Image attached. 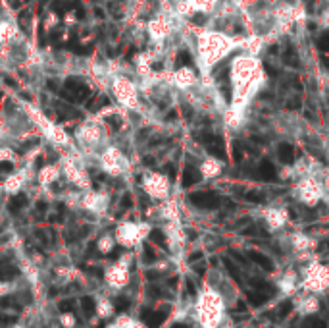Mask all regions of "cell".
I'll list each match as a JSON object with an SVG mask.
<instances>
[{"mask_svg": "<svg viewBox=\"0 0 329 328\" xmlns=\"http://www.w3.org/2000/svg\"><path fill=\"white\" fill-rule=\"evenodd\" d=\"M202 143L206 145V149L208 153L216 157V159H219V161H227V153H225V145H223V141H221V137H218V135H212V134H204L201 135Z\"/></svg>", "mask_w": 329, "mask_h": 328, "instance_id": "obj_1", "label": "cell"}, {"mask_svg": "<svg viewBox=\"0 0 329 328\" xmlns=\"http://www.w3.org/2000/svg\"><path fill=\"white\" fill-rule=\"evenodd\" d=\"M189 201L195 207L201 209H218L219 207V197L214 191H197V193L189 195Z\"/></svg>", "mask_w": 329, "mask_h": 328, "instance_id": "obj_2", "label": "cell"}, {"mask_svg": "<svg viewBox=\"0 0 329 328\" xmlns=\"http://www.w3.org/2000/svg\"><path fill=\"white\" fill-rule=\"evenodd\" d=\"M66 89L70 91L73 97H75V103H83L85 99H89V95H91V89L87 87L85 83H81V81H75L73 77L66 81Z\"/></svg>", "mask_w": 329, "mask_h": 328, "instance_id": "obj_3", "label": "cell"}, {"mask_svg": "<svg viewBox=\"0 0 329 328\" xmlns=\"http://www.w3.org/2000/svg\"><path fill=\"white\" fill-rule=\"evenodd\" d=\"M168 307L166 309H162V311H148V309H144L143 311V321L146 323V327L148 328H158L164 321H166V317H168Z\"/></svg>", "mask_w": 329, "mask_h": 328, "instance_id": "obj_4", "label": "cell"}, {"mask_svg": "<svg viewBox=\"0 0 329 328\" xmlns=\"http://www.w3.org/2000/svg\"><path fill=\"white\" fill-rule=\"evenodd\" d=\"M258 178L264 179V181H275L277 179V170H275V166H273V163H270V161H262L260 163V166H258Z\"/></svg>", "mask_w": 329, "mask_h": 328, "instance_id": "obj_5", "label": "cell"}, {"mask_svg": "<svg viewBox=\"0 0 329 328\" xmlns=\"http://www.w3.org/2000/svg\"><path fill=\"white\" fill-rule=\"evenodd\" d=\"M202 179V174L195 168V166H187L183 172V187H193L195 183H199Z\"/></svg>", "mask_w": 329, "mask_h": 328, "instance_id": "obj_6", "label": "cell"}, {"mask_svg": "<svg viewBox=\"0 0 329 328\" xmlns=\"http://www.w3.org/2000/svg\"><path fill=\"white\" fill-rule=\"evenodd\" d=\"M277 157H279L281 163L293 164L295 163V149H293V145H291V143H279V147H277Z\"/></svg>", "mask_w": 329, "mask_h": 328, "instance_id": "obj_7", "label": "cell"}, {"mask_svg": "<svg viewBox=\"0 0 329 328\" xmlns=\"http://www.w3.org/2000/svg\"><path fill=\"white\" fill-rule=\"evenodd\" d=\"M15 276H17V269L14 265H10L8 261H0V282L14 280Z\"/></svg>", "mask_w": 329, "mask_h": 328, "instance_id": "obj_8", "label": "cell"}, {"mask_svg": "<svg viewBox=\"0 0 329 328\" xmlns=\"http://www.w3.org/2000/svg\"><path fill=\"white\" fill-rule=\"evenodd\" d=\"M248 257L256 263V265H260L264 270H272L273 269V263L270 261V257H266V255H262V253H258V251H250L248 253Z\"/></svg>", "mask_w": 329, "mask_h": 328, "instance_id": "obj_9", "label": "cell"}, {"mask_svg": "<svg viewBox=\"0 0 329 328\" xmlns=\"http://www.w3.org/2000/svg\"><path fill=\"white\" fill-rule=\"evenodd\" d=\"M283 62H285L287 66H291V68H299V66H301V60H299V56H297V52H295L293 46H289V48L285 50Z\"/></svg>", "mask_w": 329, "mask_h": 328, "instance_id": "obj_10", "label": "cell"}, {"mask_svg": "<svg viewBox=\"0 0 329 328\" xmlns=\"http://www.w3.org/2000/svg\"><path fill=\"white\" fill-rule=\"evenodd\" d=\"M25 205H27V197H25V195H17V197H14V199L10 201V212L15 214V212H19V210L23 209Z\"/></svg>", "mask_w": 329, "mask_h": 328, "instance_id": "obj_11", "label": "cell"}, {"mask_svg": "<svg viewBox=\"0 0 329 328\" xmlns=\"http://www.w3.org/2000/svg\"><path fill=\"white\" fill-rule=\"evenodd\" d=\"M81 307H83V311H85L87 317H93L95 309H97V303H95V299L91 298V296H83V298H81Z\"/></svg>", "mask_w": 329, "mask_h": 328, "instance_id": "obj_12", "label": "cell"}, {"mask_svg": "<svg viewBox=\"0 0 329 328\" xmlns=\"http://www.w3.org/2000/svg\"><path fill=\"white\" fill-rule=\"evenodd\" d=\"M191 64H193L191 54H189L187 50H179V52H177V58H175V66H177V68H183V66H191Z\"/></svg>", "mask_w": 329, "mask_h": 328, "instance_id": "obj_13", "label": "cell"}, {"mask_svg": "<svg viewBox=\"0 0 329 328\" xmlns=\"http://www.w3.org/2000/svg\"><path fill=\"white\" fill-rule=\"evenodd\" d=\"M268 296H264V294H262V292H256V290H254V292H250V294H248V301H250V303H252V305H262V303H266V301H268Z\"/></svg>", "mask_w": 329, "mask_h": 328, "instance_id": "obj_14", "label": "cell"}, {"mask_svg": "<svg viewBox=\"0 0 329 328\" xmlns=\"http://www.w3.org/2000/svg\"><path fill=\"white\" fill-rule=\"evenodd\" d=\"M223 265H225V269H227V272L233 276V280H237V282L241 284V272H239V269L229 261V259H223Z\"/></svg>", "mask_w": 329, "mask_h": 328, "instance_id": "obj_15", "label": "cell"}, {"mask_svg": "<svg viewBox=\"0 0 329 328\" xmlns=\"http://www.w3.org/2000/svg\"><path fill=\"white\" fill-rule=\"evenodd\" d=\"M114 307L117 313H121V311H127L129 309V299L123 298V296H119V298L114 299Z\"/></svg>", "mask_w": 329, "mask_h": 328, "instance_id": "obj_16", "label": "cell"}, {"mask_svg": "<svg viewBox=\"0 0 329 328\" xmlns=\"http://www.w3.org/2000/svg\"><path fill=\"white\" fill-rule=\"evenodd\" d=\"M318 46H320V50L329 52V31H326V33H322V35H320V39H318Z\"/></svg>", "mask_w": 329, "mask_h": 328, "instance_id": "obj_17", "label": "cell"}, {"mask_svg": "<svg viewBox=\"0 0 329 328\" xmlns=\"http://www.w3.org/2000/svg\"><path fill=\"white\" fill-rule=\"evenodd\" d=\"M150 239L158 243V245H162V247H166V238H164V234L160 232V230H152L150 232Z\"/></svg>", "mask_w": 329, "mask_h": 328, "instance_id": "obj_18", "label": "cell"}, {"mask_svg": "<svg viewBox=\"0 0 329 328\" xmlns=\"http://www.w3.org/2000/svg\"><path fill=\"white\" fill-rule=\"evenodd\" d=\"M246 199L252 201V203H264V195L260 193V191H248V193H246Z\"/></svg>", "mask_w": 329, "mask_h": 328, "instance_id": "obj_19", "label": "cell"}, {"mask_svg": "<svg viewBox=\"0 0 329 328\" xmlns=\"http://www.w3.org/2000/svg\"><path fill=\"white\" fill-rule=\"evenodd\" d=\"M291 307H293L291 303H283V305H281V307L277 309V313H275V317H277V319H283L285 315H289V311H291Z\"/></svg>", "mask_w": 329, "mask_h": 328, "instance_id": "obj_20", "label": "cell"}, {"mask_svg": "<svg viewBox=\"0 0 329 328\" xmlns=\"http://www.w3.org/2000/svg\"><path fill=\"white\" fill-rule=\"evenodd\" d=\"M154 259H156V253L152 251V247L150 245H144V261L146 263H152Z\"/></svg>", "mask_w": 329, "mask_h": 328, "instance_id": "obj_21", "label": "cell"}, {"mask_svg": "<svg viewBox=\"0 0 329 328\" xmlns=\"http://www.w3.org/2000/svg\"><path fill=\"white\" fill-rule=\"evenodd\" d=\"M73 52H77V54H83V56H85V54H89V52H91V50H93V46L91 45H87V46H73L72 48Z\"/></svg>", "mask_w": 329, "mask_h": 328, "instance_id": "obj_22", "label": "cell"}, {"mask_svg": "<svg viewBox=\"0 0 329 328\" xmlns=\"http://www.w3.org/2000/svg\"><path fill=\"white\" fill-rule=\"evenodd\" d=\"M285 106L289 108V110H297V108H301V97H295V99H291V101H289Z\"/></svg>", "mask_w": 329, "mask_h": 328, "instance_id": "obj_23", "label": "cell"}, {"mask_svg": "<svg viewBox=\"0 0 329 328\" xmlns=\"http://www.w3.org/2000/svg\"><path fill=\"white\" fill-rule=\"evenodd\" d=\"M12 170H14V164L12 163H6V161L0 163V172H12Z\"/></svg>", "mask_w": 329, "mask_h": 328, "instance_id": "obj_24", "label": "cell"}, {"mask_svg": "<svg viewBox=\"0 0 329 328\" xmlns=\"http://www.w3.org/2000/svg\"><path fill=\"white\" fill-rule=\"evenodd\" d=\"M60 311H62V313L72 311V301H62V303H60Z\"/></svg>", "mask_w": 329, "mask_h": 328, "instance_id": "obj_25", "label": "cell"}, {"mask_svg": "<svg viewBox=\"0 0 329 328\" xmlns=\"http://www.w3.org/2000/svg\"><path fill=\"white\" fill-rule=\"evenodd\" d=\"M131 205H133V203H131V195L125 193L123 195V199H121V207H123V209H129Z\"/></svg>", "mask_w": 329, "mask_h": 328, "instance_id": "obj_26", "label": "cell"}, {"mask_svg": "<svg viewBox=\"0 0 329 328\" xmlns=\"http://www.w3.org/2000/svg\"><path fill=\"white\" fill-rule=\"evenodd\" d=\"M164 170H166V174H168V176H170V179H173V178H175V168H173V164H168V166H166V168H164Z\"/></svg>", "mask_w": 329, "mask_h": 328, "instance_id": "obj_27", "label": "cell"}, {"mask_svg": "<svg viewBox=\"0 0 329 328\" xmlns=\"http://www.w3.org/2000/svg\"><path fill=\"white\" fill-rule=\"evenodd\" d=\"M243 159V153H241V149H239V143H235V161L239 163Z\"/></svg>", "mask_w": 329, "mask_h": 328, "instance_id": "obj_28", "label": "cell"}, {"mask_svg": "<svg viewBox=\"0 0 329 328\" xmlns=\"http://www.w3.org/2000/svg\"><path fill=\"white\" fill-rule=\"evenodd\" d=\"M187 292H189L191 296H195V292H197V290H195V284L191 282V280H187Z\"/></svg>", "mask_w": 329, "mask_h": 328, "instance_id": "obj_29", "label": "cell"}, {"mask_svg": "<svg viewBox=\"0 0 329 328\" xmlns=\"http://www.w3.org/2000/svg\"><path fill=\"white\" fill-rule=\"evenodd\" d=\"M46 87H48L50 91H58V83L56 81H52V79H48V81H46Z\"/></svg>", "mask_w": 329, "mask_h": 328, "instance_id": "obj_30", "label": "cell"}, {"mask_svg": "<svg viewBox=\"0 0 329 328\" xmlns=\"http://www.w3.org/2000/svg\"><path fill=\"white\" fill-rule=\"evenodd\" d=\"M199 259H202V253H199V251L191 255V263H195V261H199Z\"/></svg>", "mask_w": 329, "mask_h": 328, "instance_id": "obj_31", "label": "cell"}, {"mask_svg": "<svg viewBox=\"0 0 329 328\" xmlns=\"http://www.w3.org/2000/svg\"><path fill=\"white\" fill-rule=\"evenodd\" d=\"M108 124H114V128H117V124H119V118H115V116H110V118H108Z\"/></svg>", "mask_w": 329, "mask_h": 328, "instance_id": "obj_32", "label": "cell"}, {"mask_svg": "<svg viewBox=\"0 0 329 328\" xmlns=\"http://www.w3.org/2000/svg\"><path fill=\"white\" fill-rule=\"evenodd\" d=\"M235 311H239V313H244V311H246V305H244V303H239V305L235 307Z\"/></svg>", "mask_w": 329, "mask_h": 328, "instance_id": "obj_33", "label": "cell"}, {"mask_svg": "<svg viewBox=\"0 0 329 328\" xmlns=\"http://www.w3.org/2000/svg\"><path fill=\"white\" fill-rule=\"evenodd\" d=\"M193 21H195V23H204V17H202L201 14H197L195 17H193Z\"/></svg>", "mask_w": 329, "mask_h": 328, "instance_id": "obj_34", "label": "cell"}, {"mask_svg": "<svg viewBox=\"0 0 329 328\" xmlns=\"http://www.w3.org/2000/svg\"><path fill=\"white\" fill-rule=\"evenodd\" d=\"M266 72H268V74H270V75H275V74H277V72L273 70V68H272V66H270V64H266Z\"/></svg>", "mask_w": 329, "mask_h": 328, "instance_id": "obj_35", "label": "cell"}, {"mask_svg": "<svg viewBox=\"0 0 329 328\" xmlns=\"http://www.w3.org/2000/svg\"><path fill=\"white\" fill-rule=\"evenodd\" d=\"M44 209H46V203H43V201H41V203L37 205V210H39V212H44Z\"/></svg>", "mask_w": 329, "mask_h": 328, "instance_id": "obj_36", "label": "cell"}, {"mask_svg": "<svg viewBox=\"0 0 329 328\" xmlns=\"http://www.w3.org/2000/svg\"><path fill=\"white\" fill-rule=\"evenodd\" d=\"M168 284H170L172 288H175V286H177V278H175V276H173V278H170V280H168Z\"/></svg>", "mask_w": 329, "mask_h": 328, "instance_id": "obj_37", "label": "cell"}, {"mask_svg": "<svg viewBox=\"0 0 329 328\" xmlns=\"http://www.w3.org/2000/svg\"><path fill=\"white\" fill-rule=\"evenodd\" d=\"M95 14L99 15V17H104V12H102L101 8H95Z\"/></svg>", "mask_w": 329, "mask_h": 328, "instance_id": "obj_38", "label": "cell"}, {"mask_svg": "<svg viewBox=\"0 0 329 328\" xmlns=\"http://www.w3.org/2000/svg\"><path fill=\"white\" fill-rule=\"evenodd\" d=\"M324 62H326V66H329V56H324Z\"/></svg>", "mask_w": 329, "mask_h": 328, "instance_id": "obj_39", "label": "cell"}, {"mask_svg": "<svg viewBox=\"0 0 329 328\" xmlns=\"http://www.w3.org/2000/svg\"><path fill=\"white\" fill-rule=\"evenodd\" d=\"M172 328H187L185 325H175V327H172Z\"/></svg>", "mask_w": 329, "mask_h": 328, "instance_id": "obj_40", "label": "cell"}, {"mask_svg": "<svg viewBox=\"0 0 329 328\" xmlns=\"http://www.w3.org/2000/svg\"><path fill=\"white\" fill-rule=\"evenodd\" d=\"M43 2H46V0H43Z\"/></svg>", "mask_w": 329, "mask_h": 328, "instance_id": "obj_41", "label": "cell"}]
</instances>
